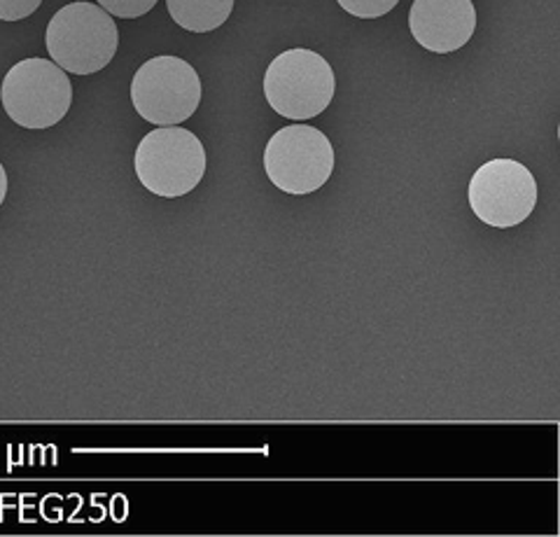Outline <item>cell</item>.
Listing matches in <instances>:
<instances>
[{
    "mask_svg": "<svg viewBox=\"0 0 560 537\" xmlns=\"http://www.w3.org/2000/svg\"><path fill=\"white\" fill-rule=\"evenodd\" d=\"M96 3L113 16L119 20H138V16L148 14L160 0H96Z\"/></svg>",
    "mask_w": 560,
    "mask_h": 537,
    "instance_id": "obj_11",
    "label": "cell"
},
{
    "mask_svg": "<svg viewBox=\"0 0 560 537\" xmlns=\"http://www.w3.org/2000/svg\"><path fill=\"white\" fill-rule=\"evenodd\" d=\"M337 154L329 138L308 125H290L276 131L265 150L269 180L285 195H311L329 180Z\"/></svg>",
    "mask_w": 560,
    "mask_h": 537,
    "instance_id": "obj_5",
    "label": "cell"
},
{
    "mask_svg": "<svg viewBox=\"0 0 560 537\" xmlns=\"http://www.w3.org/2000/svg\"><path fill=\"white\" fill-rule=\"evenodd\" d=\"M0 101L14 125L49 129L68 115L73 84L55 61L33 57L10 68L0 86Z\"/></svg>",
    "mask_w": 560,
    "mask_h": 537,
    "instance_id": "obj_4",
    "label": "cell"
},
{
    "mask_svg": "<svg viewBox=\"0 0 560 537\" xmlns=\"http://www.w3.org/2000/svg\"><path fill=\"white\" fill-rule=\"evenodd\" d=\"M45 45L66 73L92 75L108 66L119 45L113 14L94 3H70L49 20Z\"/></svg>",
    "mask_w": 560,
    "mask_h": 537,
    "instance_id": "obj_1",
    "label": "cell"
},
{
    "mask_svg": "<svg viewBox=\"0 0 560 537\" xmlns=\"http://www.w3.org/2000/svg\"><path fill=\"white\" fill-rule=\"evenodd\" d=\"M131 103L150 125H183L201 103L199 73L180 57H154L136 71Z\"/></svg>",
    "mask_w": 560,
    "mask_h": 537,
    "instance_id": "obj_6",
    "label": "cell"
},
{
    "mask_svg": "<svg viewBox=\"0 0 560 537\" xmlns=\"http://www.w3.org/2000/svg\"><path fill=\"white\" fill-rule=\"evenodd\" d=\"M337 92L331 66L318 51L294 47L269 63L265 73V96L269 106L285 119L304 122L329 108Z\"/></svg>",
    "mask_w": 560,
    "mask_h": 537,
    "instance_id": "obj_3",
    "label": "cell"
},
{
    "mask_svg": "<svg viewBox=\"0 0 560 537\" xmlns=\"http://www.w3.org/2000/svg\"><path fill=\"white\" fill-rule=\"evenodd\" d=\"M337 3L358 20H378L397 8L399 0H337Z\"/></svg>",
    "mask_w": 560,
    "mask_h": 537,
    "instance_id": "obj_10",
    "label": "cell"
},
{
    "mask_svg": "<svg viewBox=\"0 0 560 537\" xmlns=\"http://www.w3.org/2000/svg\"><path fill=\"white\" fill-rule=\"evenodd\" d=\"M409 28L420 47L434 55H448L475 36L477 10L471 0H413Z\"/></svg>",
    "mask_w": 560,
    "mask_h": 537,
    "instance_id": "obj_8",
    "label": "cell"
},
{
    "mask_svg": "<svg viewBox=\"0 0 560 537\" xmlns=\"http://www.w3.org/2000/svg\"><path fill=\"white\" fill-rule=\"evenodd\" d=\"M206 148L199 138L178 127H160L143 136L136 150V176L152 195L178 199L206 176Z\"/></svg>",
    "mask_w": 560,
    "mask_h": 537,
    "instance_id": "obj_2",
    "label": "cell"
},
{
    "mask_svg": "<svg viewBox=\"0 0 560 537\" xmlns=\"http://www.w3.org/2000/svg\"><path fill=\"white\" fill-rule=\"evenodd\" d=\"M171 20L189 33L220 28L234 10V0H166Z\"/></svg>",
    "mask_w": 560,
    "mask_h": 537,
    "instance_id": "obj_9",
    "label": "cell"
},
{
    "mask_svg": "<svg viewBox=\"0 0 560 537\" xmlns=\"http://www.w3.org/2000/svg\"><path fill=\"white\" fill-rule=\"evenodd\" d=\"M467 201L488 227H516L535 211L537 183L530 168L516 160H490L471 176Z\"/></svg>",
    "mask_w": 560,
    "mask_h": 537,
    "instance_id": "obj_7",
    "label": "cell"
},
{
    "mask_svg": "<svg viewBox=\"0 0 560 537\" xmlns=\"http://www.w3.org/2000/svg\"><path fill=\"white\" fill-rule=\"evenodd\" d=\"M43 5V0H0V22H20Z\"/></svg>",
    "mask_w": 560,
    "mask_h": 537,
    "instance_id": "obj_12",
    "label": "cell"
},
{
    "mask_svg": "<svg viewBox=\"0 0 560 537\" xmlns=\"http://www.w3.org/2000/svg\"><path fill=\"white\" fill-rule=\"evenodd\" d=\"M8 173H5V166L0 164V206H3L5 197H8Z\"/></svg>",
    "mask_w": 560,
    "mask_h": 537,
    "instance_id": "obj_13",
    "label": "cell"
}]
</instances>
